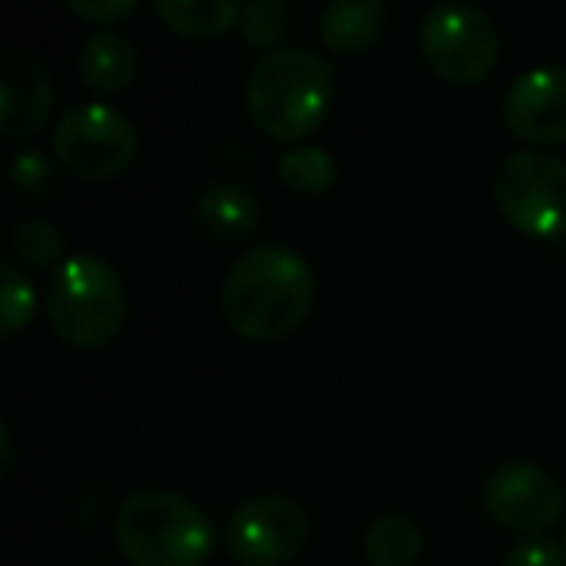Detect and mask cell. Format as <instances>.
<instances>
[{"instance_id": "8992f818", "label": "cell", "mask_w": 566, "mask_h": 566, "mask_svg": "<svg viewBox=\"0 0 566 566\" xmlns=\"http://www.w3.org/2000/svg\"><path fill=\"white\" fill-rule=\"evenodd\" d=\"M419 51L447 82H481L501 59V32L473 4H439L419 24Z\"/></svg>"}, {"instance_id": "d4e9b609", "label": "cell", "mask_w": 566, "mask_h": 566, "mask_svg": "<svg viewBox=\"0 0 566 566\" xmlns=\"http://www.w3.org/2000/svg\"><path fill=\"white\" fill-rule=\"evenodd\" d=\"M563 547H566V527H563Z\"/></svg>"}, {"instance_id": "7c38bea8", "label": "cell", "mask_w": 566, "mask_h": 566, "mask_svg": "<svg viewBox=\"0 0 566 566\" xmlns=\"http://www.w3.org/2000/svg\"><path fill=\"white\" fill-rule=\"evenodd\" d=\"M195 221L218 241H249L260 229V202L241 182L213 179L195 195Z\"/></svg>"}, {"instance_id": "e0dca14e", "label": "cell", "mask_w": 566, "mask_h": 566, "mask_svg": "<svg viewBox=\"0 0 566 566\" xmlns=\"http://www.w3.org/2000/svg\"><path fill=\"white\" fill-rule=\"evenodd\" d=\"M9 249H12V260L24 268H63L66 264V237L55 221L48 218H20L12 226V237H9Z\"/></svg>"}, {"instance_id": "5b68a950", "label": "cell", "mask_w": 566, "mask_h": 566, "mask_svg": "<svg viewBox=\"0 0 566 566\" xmlns=\"http://www.w3.org/2000/svg\"><path fill=\"white\" fill-rule=\"evenodd\" d=\"M496 210L532 237L566 233V164L547 151H512L493 179Z\"/></svg>"}, {"instance_id": "9a60e30c", "label": "cell", "mask_w": 566, "mask_h": 566, "mask_svg": "<svg viewBox=\"0 0 566 566\" xmlns=\"http://www.w3.org/2000/svg\"><path fill=\"white\" fill-rule=\"evenodd\" d=\"M244 4L237 0H156V17L187 40H213L241 24Z\"/></svg>"}, {"instance_id": "7a4b0ae2", "label": "cell", "mask_w": 566, "mask_h": 566, "mask_svg": "<svg viewBox=\"0 0 566 566\" xmlns=\"http://www.w3.org/2000/svg\"><path fill=\"white\" fill-rule=\"evenodd\" d=\"M334 102V66L311 48L268 51L244 82V109L272 140H303Z\"/></svg>"}, {"instance_id": "9c48e42d", "label": "cell", "mask_w": 566, "mask_h": 566, "mask_svg": "<svg viewBox=\"0 0 566 566\" xmlns=\"http://www.w3.org/2000/svg\"><path fill=\"white\" fill-rule=\"evenodd\" d=\"M489 520L504 532L539 535L563 516V481L532 462H504L485 478L481 489Z\"/></svg>"}, {"instance_id": "4fadbf2b", "label": "cell", "mask_w": 566, "mask_h": 566, "mask_svg": "<svg viewBox=\"0 0 566 566\" xmlns=\"http://www.w3.org/2000/svg\"><path fill=\"white\" fill-rule=\"evenodd\" d=\"M140 71V55L136 43L117 28H94L82 40L78 51V74L94 94H120L136 82Z\"/></svg>"}, {"instance_id": "ffe728a7", "label": "cell", "mask_w": 566, "mask_h": 566, "mask_svg": "<svg viewBox=\"0 0 566 566\" xmlns=\"http://www.w3.org/2000/svg\"><path fill=\"white\" fill-rule=\"evenodd\" d=\"M35 315V287L17 260H0V331L20 334Z\"/></svg>"}, {"instance_id": "44dd1931", "label": "cell", "mask_w": 566, "mask_h": 566, "mask_svg": "<svg viewBox=\"0 0 566 566\" xmlns=\"http://www.w3.org/2000/svg\"><path fill=\"white\" fill-rule=\"evenodd\" d=\"M9 182L20 198H48L55 187V164H51L48 151L40 148H24L12 156L9 167Z\"/></svg>"}, {"instance_id": "6da1fadb", "label": "cell", "mask_w": 566, "mask_h": 566, "mask_svg": "<svg viewBox=\"0 0 566 566\" xmlns=\"http://www.w3.org/2000/svg\"><path fill=\"white\" fill-rule=\"evenodd\" d=\"M315 272L287 244H256L233 260L221 283V315L241 338L280 342L307 323Z\"/></svg>"}, {"instance_id": "7402d4cb", "label": "cell", "mask_w": 566, "mask_h": 566, "mask_svg": "<svg viewBox=\"0 0 566 566\" xmlns=\"http://www.w3.org/2000/svg\"><path fill=\"white\" fill-rule=\"evenodd\" d=\"M504 566H566V547L551 539H520L516 547H509Z\"/></svg>"}, {"instance_id": "2e32d148", "label": "cell", "mask_w": 566, "mask_h": 566, "mask_svg": "<svg viewBox=\"0 0 566 566\" xmlns=\"http://www.w3.org/2000/svg\"><path fill=\"white\" fill-rule=\"evenodd\" d=\"M419 551H423V532L408 512H380L365 527L369 566H416Z\"/></svg>"}, {"instance_id": "52a82bcc", "label": "cell", "mask_w": 566, "mask_h": 566, "mask_svg": "<svg viewBox=\"0 0 566 566\" xmlns=\"http://www.w3.org/2000/svg\"><path fill=\"white\" fill-rule=\"evenodd\" d=\"M136 128L120 109L102 102L74 105L51 133V151L82 179H113L136 159Z\"/></svg>"}, {"instance_id": "ac0fdd59", "label": "cell", "mask_w": 566, "mask_h": 566, "mask_svg": "<svg viewBox=\"0 0 566 566\" xmlns=\"http://www.w3.org/2000/svg\"><path fill=\"white\" fill-rule=\"evenodd\" d=\"M275 175H280L295 195H326L338 179V167H334V156L318 144H295L280 156L275 164Z\"/></svg>"}, {"instance_id": "277c9868", "label": "cell", "mask_w": 566, "mask_h": 566, "mask_svg": "<svg viewBox=\"0 0 566 566\" xmlns=\"http://www.w3.org/2000/svg\"><path fill=\"white\" fill-rule=\"evenodd\" d=\"M48 318L63 342L78 349L109 346L128 318L120 272L102 256H71L48 287Z\"/></svg>"}, {"instance_id": "5bb4252c", "label": "cell", "mask_w": 566, "mask_h": 566, "mask_svg": "<svg viewBox=\"0 0 566 566\" xmlns=\"http://www.w3.org/2000/svg\"><path fill=\"white\" fill-rule=\"evenodd\" d=\"M388 4L385 0H331L318 20L323 43L334 55H361L385 35Z\"/></svg>"}, {"instance_id": "ba28073f", "label": "cell", "mask_w": 566, "mask_h": 566, "mask_svg": "<svg viewBox=\"0 0 566 566\" xmlns=\"http://www.w3.org/2000/svg\"><path fill=\"white\" fill-rule=\"evenodd\" d=\"M226 551L241 566H280L292 563L311 539V512L295 496L260 493L237 504L226 520Z\"/></svg>"}, {"instance_id": "cb8c5ba5", "label": "cell", "mask_w": 566, "mask_h": 566, "mask_svg": "<svg viewBox=\"0 0 566 566\" xmlns=\"http://www.w3.org/2000/svg\"><path fill=\"white\" fill-rule=\"evenodd\" d=\"M0 447H4V465H0V473L12 470V431L9 427H0Z\"/></svg>"}, {"instance_id": "3957f363", "label": "cell", "mask_w": 566, "mask_h": 566, "mask_svg": "<svg viewBox=\"0 0 566 566\" xmlns=\"http://www.w3.org/2000/svg\"><path fill=\"white\" fill-rule=\"evenodd\" d=\"M113 539L133 566H206L213 524L175 489H136L113 520Z\"/></svg>"}, {"instance_id": "603a6c76", "label": "cell", "mask_w": 566, "mask_h": 566, "mask_svg": "<svg viewBox=\"0 0 566 566\" xmlns=\"http://www.w3.org/2000/svg\"><path fill=\"white\" fill-rule=\"evenodd\" d=\"M66 9H71L74 17L90 20L94 28H113L117 20L133 17L136 0H66Z\"/></svg>"}, {"instance_id": "d6986e66", "label": "cell", "mask_w": 566, "mask_h": 566, "mask_svg": "<svg viewBox=\"0 0 566 566\" xmlns=\"http://www.w3.org/2000/svg\"><path fill=\"white\" fill-rule=\"evenodd\" d=\"M292 28H295V9L287 0H252V4H244L237 32H241V40L249 48H275L283 35H292Z\"/></svg>"}, {"instance_id": "8fae6325", "label": "cell", "mask_w": 566, "mask_h": 566, "mask_svg": "<svg viewBox=\"0 0 566 566\" xmlns=\"http://www.w3.org/2000/svg\"><path fill=\"white\" fill-rule=\"evenodd\" d=\"M55 109V82L48 66L28 51L0 55V136L28 140L51 120Z\"/></svg>"}, {"instance_id": "30bf717a", "label": "cell", "mask_w": 566, "mask_h": 566, "mask_svg": "<svg viewBox=\"0 0 566 566\" xmlns=\"http://www.w3.org/2000/svg\"><path fill=\"white\" fill-rule=\"evenodd\" d=\"M504 125L527 144L566 140V66H535L504 94Z\"/></svg>"}]
</instances>
